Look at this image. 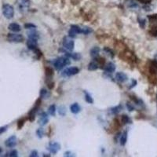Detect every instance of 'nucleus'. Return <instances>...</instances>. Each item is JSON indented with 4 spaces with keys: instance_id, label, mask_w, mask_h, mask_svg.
<instances>
[{
    "instance_id": "e433bc0d",
    "label": "nucleus",
    "mask_w": 157,
    "mask_h": 157,
    "mask_svg": "<svg viewBox=\"0 0 157 157\" xmlns=\"http://www.w3.org/2000/svg\"><path fill=\"white\" fill-rule=\"evenodd\" d=\"M139 23H140V24H141V27H142V28H144V27H145V20H144V19H142V20H139Z\"/></svg>"
},
{
    "instance_id": "a211bd4d",
    "label": "nucleus",
    "mask_w": 157,
    "mask_h": 157,
    "mask_svg": "<svg viewBox=\"0 0 157 157\" xmlns=\"http://www.w3.org/2000/svg\"><path fill=\"white\" fill-rule=\"evenodd\" d=\"M99 68V66H98V63H96L95 61H92L90 62L88 65V69L89 71H94V70H97L98 68Z\"/></svg>"
},
{
    "instance_id": "2f4dec72",
    "label": "nucleus",
    "mask_w": 157,
    "mask_h": 157,
    "mask_svg": "<svg viewBox=\"0 0 157 157\" xmlns=\"http://www.w3.org/2000/svg\"><path fill=\"white\" fill-rule=\"evenodd\" d=\"M24 119H20L17 123V125H18V128H21L24 125Z\"/></svg>"
},
{
    "instance_id": "ddd939ff",
    "label": "nucleus",
    "mask_w": 157,
    "mask_h": 157,
    "mask_svg": "<svg viewBox=\"0 0 157 157\" xmlns=\"http://www.w3.org/2000/svg\"><path fill=\"white\" fill-rule=\"evenodd\" d=\"M105 72H108V73H112V72H115V64L111 63V62L108 63V64L105 65Z\"/></svg>"
},
{
    "instance_id": "2eb2a0df",
    "label": "nucleus",
    "mask_w": 157,
    "mask_h": 157,
    "mask_svg": "<svg viewBox=\"0 0 157 157\" xmlns=\"http://www.w3.org/2000/svg\"><path fill=\"white\" fill-rule=\"evenodd\" d=\"M70 110H71V111L73 114H78L80 111V110H81V108L77 103H74L70 107Z\"/></svg>"
},
{
    "instance_id": "a878e982",
    "label": "nucleus",
    "mask_w": 157,
    "mask_h": 157,
    "mask_svg": "<svg viewBox=\"0 0 157 157\" xmlns=\"http://www.w3.org/2000/svg\"><path fill=\"white\" fill-rule=\"evenodd\" d=\"M24 28L26 29H34L36 28V26L33 24H31V23H28V24H24Z\"/></svg>"
},
{
    "instance_id": "cd10ccee",
    "label": "nucleus",
    "mask_w": 157,
    "mask_h": 157,
    "mask_svg": "<svg viewBox=\"0 0 157 157\" xmlns=\"http://www.w3.org/2000/svg\"><path fill=\"white\" fill-rule=\"evenodd\" d=\"M36 133H37V135H38V137H39V138H42L44 135V130L42 128H40V129H39L38 130H37Z\"/></svg>"
},
{
    "instance_id": "f8f14e48",
    "label": "nucleus",
    "mask_w": 157,
    "mask_h": 157,
    "mask_svg": "<svg viewBox=\"0 0 157 157\" xmlns=\"http://www.w3.org/2000/svg\"><path fill=\"white\" fill-rule=\"evenodd\" d=\"M48 121H49V119H48L47 114L43 112V113L41 115V116H40L39 120V123L41 126H44L46 125V123H48Z\"/></svg>"
},
{
    "instance_id": "72a5a7b5",
    "label": "nucleus",
    "mask_w": 157,
    "mask_h": 157,
    "mask_svg": "<svg viewBox=\"0 0 157 157\" xmlns=\"http://www.w3.org/2000/svg\"><path fill=\"white\" fill-rule=\"evenodd\" d=\"M6 129H7V127H0V134L4 133L6 130Z\"/></svg>"
},
{
    "instance_id": "c85d7f7f",
    "label": "nucleus",
    "mask_w": 157,
    "mask_h": 157,
    "mask_svg": "<svg viewBox=\"0 0 157 157\" xmlns=\"http://www.w3.org/2000/svg\"><path fill=\"white\" fill-rule=\"evenodd\" d=\"M150 21H156L157 20V14H153V15H149L148 16Z\"/></svg>"
},
{
    "instance_id": "0eeeda50",
    "label": "nucleus",
    "mask_w": 157,
    "mask_h": 157,
    "mask_svg": "<svg viewBox=\"0 0 157 157\" xmlns=\"http://www.w3.org/2000/svg\"><path fill=\"white\" fill-rule=\"evenodd\" d=\"M17 2L19 8H20V11H22V12L26 11L28 9V7H29V0H17Z\"/></svg>"
},
{
    "instance_id": "7ed1b4c3",
    "label": "nucleus",
    "mask_w": 157,
    "mask_h": 157,
    "mask_svg": "<svg viewBox=\"0 0 157 157\" xmlns=\"http://www.w3.org/2000/svg\"><path fill=\"white\" fill-rule=\"evenodd\" d=\"M63 46L65 48L66 50H69V51H72L74 49V46H75V42H74V40L72 39V37L70 36H65L64 39H63Z\"/></svg>"
},
{
    "instance_id": "f03ea898",
    "label": "nucleus",
    "mask_w": 157,
    "mask_h": 157,
    "mask_svg": "<svg viewBox=\"0 0 157 157\" xmlns=\"http://www.w3.org/2000/svg\"><path fill=\"white\" fill-rule=\"evenodd\" d=\"M2 14L7 19H12L14 16V7L10 4H4L2 6Z\"/></svg>"
},
{
    "instance_id": "9b49d317",
    "label": "nucleus",
    "mask_w": 157,
    "mask_h": 157,
    "mask_svg": "<svg viewBox=\"0 0 157 157\" xmlns=\"http://www.w3.org/2000/svg\"><path fill=\"white\" fill-rule=\"evenodd\" d=\"M8 28L10 31H12L14 32H19L21 30V27L18 24H17V23H11L8 26Z\"/></svg>"
},
{
    "instance_id": "4c0bfd02",
    "label": "nucleus",
    "mask_w": 157,
    "mask_h": 157,
    "mask_svg": "<svg viewBox=\"0 0 157 157\" xmlns=\"http://www.w3.org/2000/svg\"><path fill=\"white\" fill-rule=\"evenodd\" d=\"M136 85H137V81H136V80H133V83H131V86H130V88L131 89V88H133V86H135Z\"/></svg>"
},
{
    "instance_id": "5701e85b",
    "label": "nucleus",
    "mask_w": 157,
    "mask_h": 157,
    "mask_svg": "<svg viewBox=\"0 0 157 157\" xmlns=\"http://www.w3.org/2000/svg\"><path fill=\"white\" fill-rule=\"evenodd\" d=\"M92 32L91 28H88V27H82V34L87 35Z\"/></svg>"
},
{
    "instance_id": "6ab92c4d",
    "label": "nucleus",
    "mask_w": 157,
    "mask_h": 157,
    "mask_svg": "<svg viewBox=\"0 0 157 157\" xmlns=\"http://www.w3.org/2000/svg\"><path fill=\"white\" fill-rule=\"evenodd\" d=\"M55 112H56V107L54 105H50V107H49V108H48V113L50 114V115H52V116H54L55 115Z\"/></svg>"
},
{
    "instance_id": "4468645a",
    "label": "nucleus",
    "mask_w": 157,
    "mask_h": 157,
    "mask_svg": "<svg viewBox=\"0 0 157 157\" xmlns=\"http://www.w3.org/2000/svg\"><path fill=\"white\" fill-rule=\"evenodd\" d=\"M65 55L69 58H72L75 61H79V60L81 59L82 56L80 54H77V53H65Z\"/></svg>"
},
{
    "instance_id": "f257e3e1",
    "label": "nucleus",
    "mask_w": 157,
    "mask_h": 157,
    "mask_svg": "<svg viewBox=\"0 0 157 157\" xmlns=\"http://www.w3.org/2000/svg\"><path fill=\"white\" fill-rule=\"evenodd\" d=\"M70 60L69 58H68L67 56L66 57H61V58H59L58 59L55 60V61L54 63V68L57 70H61L62 68H64L65 66L70 64Z\"/></svg>"
},
{
    "instance_id": "473e14b6",
    "label": "nucleus",
    "mask_w": 157,
    "mask_h": 157,
    "mask_svg": "<svg viewBox=\"0 0 157 157\" xmlns=\"http://www.w3.org/2000/svg\"><path fill=\"white\" fill-rule=\"evenodd\" d=\"M30 156H31V157L38 156V152H37V151H36V150L32 151V152H31V154H30Z\"/></svg>"
},
{
    "instance_id": "20e7f679",
    "label": "nucleus",
    "mask_w": 157,
    "mask_h": 157,
    "mask_svg": "<svg viewBox=\"0 0 157 157\" xmlns=\"http://www.w3.org/2000/svg\"><path fill=\"white\" fill-rule=\"evenodd\" d=\"M7 40L11 42H21L24 40V36L17 33H10L7 36Z\"/></svg>"
},
{
    "instance_id": "1a4fd4ad",
    "label": "nucleus",
    "mask_w": 157,
    "mask_h": 157,
    "mask_svg": "<svg viewBox=\"0 0 157 157\" xmlns=\"http://www.w3.org/2000/svg\"><path fill=\"white\" fill-rule=\"evenodd\" d=\"M37 40L35 39H30L28 38V42H27V46L29 50H35L37 49V46H38V43H37Z\"/></svg>"
},
{
    "instance_id": "c9c22d12",
    "label": "nucleus",
    "mask_w": 157,
    "mask_h": 157,
    "mask_svg": "<svg viewBox=\"0 0 157 157\" xmlns=\"http://www.w3.org/2000/svg\"><path fill=\"white\" fill-rule=\"evenodd\" d=\"M127 107L128 110H129V111H133V109H134L133 106H132L131 105H130V104H127Z\"/></svg>"
},
{
    "instance_id": "58836bf2",
    "label": "nucleus",
    "mask_w": 157,
    "mask_h": 157,
    "mask_svg": "<svg viewBox=\"0 0 157 157\" xmlns=\"http://www.w3.org/2000/svg\"><path fill=\"white\" fill-rule=\"evenodd\" d=\"M2 148H0V153H2Z\"/></svg>"
},
{
    "instance_id": "9d476101",
    "label": "nucleus",
    "mask_w": 157,
    "mask_h": 157,
    "mask_svg": "<svg viewBox=\"0 0 157 157\" xmlns=\"http://www.w3.org/2000/svg\"><path fill=\"white\" fill-rule=\"evenodd\" d=\"M115 79H116V80L119 81V83H125V82L128 80V77L127 76L125 73H123V72H117L116 75H115Z\"/></svg>"
},
{
    "instance_id": "4be33fe9",
    "label": "nucleus",
    "mask_w": 157,
    "mask_h": 157,
    "mask_svg": "<svg viewBox=\"0 0 157 157\" xmlns=\"http://www.w3.org/2000/svg\"><path fill=\"white\" fill-rule=\"evenodd\" d=\"M28 38L30 39H38L39 35L36 32H31L28 33Z\"/></svg>"
},
{
    "instance_id": "393cba45",
    "label": "nucleus",
    "mask_w": 157,
    "mask_h": 157,
    "mask_svg": "<svg viewBox=\"0 0 157 157\" xmlns=\"http://www.w3.org/2000/svg\"><path fill=\"white\" fill-rule=\"evenodd\" d=\"M7 156H10V157H17L18 155L17 154V150H12L11 152H10L9 153H7Z\"/></svg>"
},
{
    "instance_id": "423d86ee",
    "label": "nucleus",
    "mask_w": 157,
    "mask_h": 157,
    "mask_svg": "<svg viewBox=\"0 0 157 157\" xmlns=\"http://www.w3.org/2000/svg\"><path fill=\"white\" fill-rule=\"evenodd\" d=\"M47 149L53 154H56L58 153V151L61 149V145L60 144H58V142H50L49 144V146H48Z\"/></svg>"
},
{
    "instance_id": "c756f323",
    "label": "nucleus",
    "mask_w": 157,
    "mask_h": 157,
    "mask_svg": "<svg viewBox=\"0 0 157 157\" xmlns=\"http://www.w3.org/2000/svg\"><path fill=\"white\" fill-rule=\"evenodd\" d=\"M150 34L152 36H157V27H153L150 31Z\"/></svg>"
},
{
    "instance_id": "f704fd0d",
    "label": "nucleus",
    "mask_w": 157,
    "mask_h": 157,
    "mask_svg": "<svg viewBox=\"0 0 157 157\" xmlns=\"http://www.w3.org/2000/svg\"><path fill=\"white\" fill-rule=\"evenodd\" d=\"M138 1L141 3H144V4H148V3L152 2V0H138Z\"/></svg>"
},
{
    "instance_id": "6e6552de",
    "label": "nucleus",
    "mask_w": 157,
    "mask_h": 157,
    "mask_svg": "<svg viewBox=\"0 0 157 157\" xmlns=\"http://www.w3.org/2000/svg\"><path fill=\"white\" fill-rule=\"evenodd\" d=\"M17 145V137L16 136H11L5 141V145L8 148H13Z\"/></svg>"
},
{
    "instance_id": "7c9ffc66",
    "label": "nucleus",
    "mask_w": 157,
    "mask_h": 157,
    "mask_svg": "<svg viewBox=\"0 0 157 157\" xmlns=\"http://www.w3.org/2000/svg\"><path fill=\"white\" fill-rule=\"evenodd\" d=\"M48 94V92L46 89H41V92H40V95H41V98H46Z\"/></svg>"
},
{
    "instance_id": "412c9836",
    "label": "nucleus",
    "mask_w": 157,
    "mask_h": 157,
    "mask_svg": "<svg viewBox=\"0 0 157 157\" xmlns=\"http://www.w3.org/2000/svg\"><path fill=\"white\" fill-rule=\"evenodd\" d=\"M58 113L61 116H64L66 114V108L63 105L60 106L59 108H58Z\"/></svg>"
},
{
    "instance_id": "bb28decb",
    "label": "nucleus",
    "mask_w": 157,
    "mask_h": 157,
    "mask_svg": "<svg viewBox=\"0 0 157 157\" xmlns=\"http://www.w3.org/2000/svg\"><path fill=\"white\" fill-rule=\"evenodd\" d=\"M122 121L124 124H127V123H130V118L128 117L127 115H123V117H122Z\"/></svg>"
},
{
    "instance_id": "f3484780",
    "label": "nucleus",
    "mask_w": 157,
    "mask_h": 157,
    "mask_svg": "<svg viewBox=\"0 0 157 157\" xmlns=\"http://www.w3.org/2000/svg\"><path fill=\"white\" fill-rule=\"evenodd\" d=\"M127 132L125 131L123 132L121 137H120V145L122 146H124L126 145V143H127Z\"/></svg>"
},
{
    "instance_id": "aec40b11",
    "label": "nucleus",
    "mask_w": 157,
    "mask_h": 157,
    "mask_svg": "<svg viewBox=\"0 0 157 157\" xmlns=\"http://www.w3.org/2000/svg\"><path fill=\"white\" fill-rule=\"evenodd\" d=\"M85 100H86V102H88L89 104H93V98H92L91 96L89 95V93H86V92H85Z\"/></svg>"
},
{
    "instance_id": "b1692460",
    "label": "nucleus",
    "mask_w": 157,
    "mask_h": 157,
    "mask_svg": "<svg viewBox=\"0 0 157 157\" xmlns=\"http://www.w3.org/2000/svg\"><path fill=\"white\" fill-rule=\"evenodd\" d=\"M121 109H122L121 105H118V106H116V107L112 108L111 109V112L112 114H116L121 111Z\"/></svg>"
},
{
    "instance_id": "39448f33",
    "label": "nucleus",
    "mask_w": 157,
    "mask_h": 157,
    "mask_svg": "<svg viewBox=\"0 0 157 157\" xmlns=\"http://www.w3.org/2000/svg\"><path fill=\"white\" fill-rule=\"evenodd\" d=\"M80 72V69L76 67H71V68H66L64 72H62L63 76H75L76 74Z\"/></svg>"
},
{
    "instance_id": "dca6fc26",
    "label": "nucleus",
    "mask_w": 157,
    "mask_h": 157,
    "mask_svg": "<svg viewBox=\"0 0 157 157\" xmlns=\"http://www.w3.org/2000/svg\"><path fill=\"white\" fill-rule=\"evenodd\" d=\"M100 53V48L98 46H95V47H93L90 50V56L93 57V58H97Z\"/></svg>"
}]
</instances>
